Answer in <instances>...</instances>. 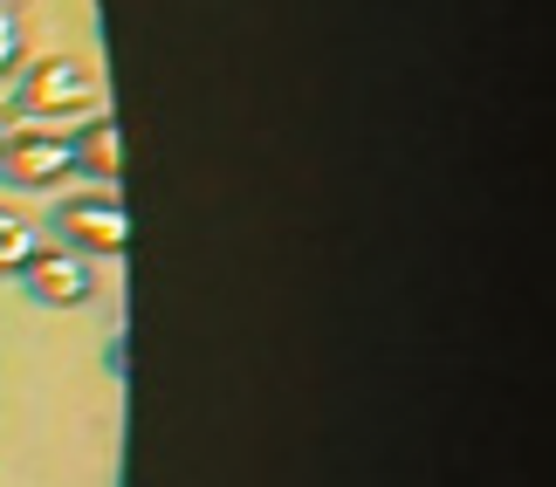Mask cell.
Wrapping results in <instances>:
<instances>
[{"mask_svg":"<svg viewBox=\"0 0 556 487\" xmlns=\"http://www.w3.org/2000/svg\"><path fill=\"white\" fill-rule=\"evenodd\" d=\"M21 62H28V21L14 8H0V82L21 76Z\"/></svg>","mask_w":556,"mask_h":487,"instance_id":"52a82bcc","label":"cell"},{"mask_svg":"<svg viewBox=\"0 0 556 487\" xmlns=\"http://www.w3.org/2000/svg\"><path fill=\"white\" fill-rule=\"evenodd\" d=\"M8 124H14V103H0V138H8Z\"/></svg>","mask_w":556,"mask_h":487,"instance_id":"ba28073f","label":"cell"},{"mask_svg":"<svg viewBox=\"0 0 556 487\" xmlns=\"http://www.w3.org/2000/svg\"><path fill=\"white\" fill-rule=\"evenodd\" d=\"M21 282H28V295L41 309H83L97 295V274L76 247H35L28 261H21Z\"/></svg>","mask_w":556,"mask_h":487,"instance_id":"277c9868","label":"cell"},{"mask_svg":"<svg viewBox=\"0 0 556 487\" xmlns=\"http://www.w3.org/2000/svg\"><path fill=\"white\" fill-rule=\"evenodd\" d=\"M41 247V234H35V220L21 214V206H8L0 200V274H21V261Z\"/></svg>","mask_w":556,"mask_h":487,"instance_id":"8992f818","label":"cell"},{"mask_svg":"<svg viewBox=\"0 0 556 487\" xmlns=\"http://www.w3.org/2000/svg\"><path fill=\"white\" fill-rule=\"evenodd\" d=\"M62 179H76L70 131L14 117L8 138H0V185H14V193H49V185H62Z\"/></svg>","mask_w":556,"mask_h":487,"instance_id":"7a4b0ae2","label":"cell"},{"mask_svg":"<svg viewBox=\"0 0 556 487\" xmlns=\"http://www.w3.org/2000/svg\"><path fill=\"white\" fill-rule=\"evenodd\" d=\"M0 8H21V0H0Z\"/></svg>","mask_w":556,"mask_h":487,"instance_id":"9c48e42d","label":"cell"},{"mask_svg":"<svg viewBox=\"0 0 556 487\" xmlns=\"http://www.w3.org/2000/svg\"><path fill=\"white\" fill-rule=\"evenodd\" d=\"M70 144H76V172L117 185V172H124V144H117V117H111V111H90V117H83V131H70Z\"/></svg>","mask_w":556,"mask_h":487,"instance_id":"5b68a950","label":"cell"},{"mask_svg":"<svg viewBox=\"0 0 556 487\" xmlns=\"http://www.w3.org/2000/svg\"><path fill=\"white\" fill-rule=\"evenodd\" d=\"M55 234L62 247H76L83 261H117L131 247V214L117 193H70L55 206Z\"/></svg>","mask_w":556,"mask_h":487,"instance_id":"3957f363","label":"cell"},{"mask_svg":"<svg viewBox=\"0 0 556 487\" xmlns=\"http://www.w3.org/2000/svg\"><path fill=\"white\" fill-rule=\"evenodd\" d=\"M103 111V82L83 55H35L21 62L14 82V117L28 124H62V117H90Z\"/></svg>","mask_w":556,"mask_h":487,"instance_id":"6da1fadb","label":"cell"}]
</instances>
